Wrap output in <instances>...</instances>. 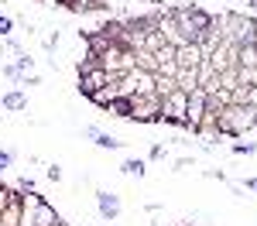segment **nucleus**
<instances>
[{
  "label": "nucleus",
  "mask_w": 257,
  "mask_h": 226,
  "mask_svg": "<svg viewBox=\"0 0 257 226\" xmlns=\"http://www.w3.org/2000/svg\"><path fill=\"white\" fill-rule=\"evenodd\" d=\"M237 69H257V48L254 45H240L237 48Z\"/></svg>",
  "instance_id": "nucleus-12"
},
{
  "label": "nucleus",
  "mask_w": 257,
  "mask_h": 226,
  "mask_svg": "<svg viewBox=\"0 0 257 226\" xmlns=\"http://www.w3.org/2000/svg\"><path fill=\"white\" fill-rule=\"evenodd\" d=\"M0 106H4V110H24V106H28V96H24L21 89H11V93L0 100Z\"/></svg>",
  "instance_id": "nucleus-13"
},
{
  "label": "nucleus",
  "mask_w": 257,
  "mask_h": 226,
  "mask_svg": "<svg viewBox=\"0 0 257 226\" xmlns=\"http://www.w3.org/2000/svg\"><path fill=\"white\" fill-rule=\"evenodd\" d=\"M182 168H192V161H189V158H178V161H175V171H182Z\"/></svg>",
  "instance_id": "nucleus-26"
},
{
  "label": "nucleus",
  "mask_w": 257,
  "mask_h": 226,
  "mask_svg": "<svg viewBox=\"0 0 257 226\" xmlns=\"http://www.w3.org/2000/svg\"><path fill=\"white\" fill-rule=\"evenodd\" d=\"M120 171H123V175H131V178H144V171H148V164L141 161V158H127V161L120 164Z\"/></svg>",
  "instance_id": "nucleus-15"
},
{
  "label": "nucleus",
  "mask_w": 257,
  "mask_h": 226,
  "mask_svg": "<svg viewBox=\"0 0 257 226\" xmlns=\"http://www.w3.org/2000/svg\"><path fill=\"white\" fill-rule=\"evenodd\" d=\"M233 154H240V158H243V154H257V141H240V144H233Z\"/></svg>",
  "instance_id": "nucleus-17"
},
{
  "label": "nucleus",
  "mask_w": 257,
  "mask_h": 226,
  "mask_svg": "<svg viewBox=\"0 0 257 226\" xmlns=\"http://www.w3.org/2000/svg\"><path fill=\"white\" fill-rule=\"evenodd\" d=\"M148 158H151V161H158V158H165V144H155V147L148 151Z\"/></svg>",
  "instance_id": "nucleus-23"
},
{
  "label": "nucleus",
  "mask_w": 257,
  "mask_h": 226,
  "mask_svg": "<svg viewBox=\"0 0 257 226\" xmlns=\"http://www.w3.org/2000/svg\"><path fill=\"white\" fill-rule=\"evenodd\" d=\"M257 127V106H240V103H226L216 113V130L219 137H243L247 130Z\"/></svg>",
  "instance_id": "nucleus-1"
},
{
  "label": "nucleus",
  "mask_w": 257,
  "mask_h": 226,
  "mask_svg": "<svg viewBox=\"0 0 257 226\" xmlns=\"http://www.w3.org/2000/svg\"><path fill=\"white\" fill-rule=\"evenodd\" d=\"M24 216H28V202H24V195L18 188L11 202L0 205V226H24Z\"/></svg>",
  "instance_id": "nucleus-7"
},
{
  "label": "nucleus",
  "mask_w": 257,
  "mask_h": 226,
  "mask_svg": "<svg viewBox=\"0 0 257 226\" xmlns=\"http://www.w3.org/2000/svg\"><path fill=\"white\" fill-rule=\"evenodd\" d=\"M175 62H178V69H199L206 62V52H202V45H196V41H185V45L175 48Z\"/></svg>",
  "instance_id": "nucleus-8"
},
{
  "label": "nucleus",
  "mask_w": 257,
  "mask_h": 226,
  "mask_svg": "<svg viewBox=\"0 0 257 226\" xmlns=\"http://www.w3.org/2000/svg\"><path fill=\"white\" fill-rule=\"evenodd\" d=\"M96 209H99V216H103L106 223H113L120 212H123V202H120L117 192H106V188H99V192H96Z\"/></svg>",
  "instance_id": "nucleus-9"
},
{
  "label": "nucleus",
  "mask_w": 257,
  "mask_h": 226,
  "mask_svg": "<svg viewBox=\"0 0 257 226\" xmlns=\"http://www.w3.org/2000/svg\"><path fill=\"white\" fill-rule=\"evenodd\" d=\"M247 188H250V192H257V178H247Z\"/></svg>",
  "instance_id": "nucleus-28"
},
{
  "label": "nucleus",
  "mask_w": 257,
  "mask_h": 226,
  "mask_svg": "<svg viewBox=\"0 0 257 226\" xmlns=\"http://www.w3.org/2000/svg\"><path fill=\"white\" fill-rule=\"evenodd\" d=\"M185 110H189V93L172 89L168 96H161V120L158 123H175V127H185Z\"/></svg>",
  "instance_id": "nucleus-3"
},
{
  "label": "nucleus",
  "mask_w": 257,
  "mask_h": 226,
  "mask_svg": "<svg viewBox=\"0 0 257 226\" xmlns=\"http://www.w3.org/2000/svg\"><path fill=\"white\" fill-rule=\"evenodd\" d=\"M11 31H14V18L0 14V38H11Z\"/></svg>",
  "instance_id": "nucleus-18"
},
{
  "label": "nucleus",
  "mask_w": 257,
  "mask_h": 226,
  "mask_svg": "<svg viewBox=\"0 0 257 226\" xmlns=\"http://www.w3.org/2000/svg\"><path fill=\"white\" fill-rule=\"evenodd\" d=\"M24 223H28V226H59L62 216L55 212V205H48L38 195V199L31 202V216H24Z\"/></svg>",
  "instance_id": "nucleus-6"
},
{
  "label": "nucleus",
  "mask_w": 257,
  "mask_h": 226,
  "mask_svg": "<svg viewBox=\"0 0 257 226\" xmlns=\"http://www.w3.org/2000/svg\"><path fill=\"white\" fill-rule=\"evenodd\" d=\"M99 65H103L110 76H123V72H131V69H134V48H127V45L113 41V45L99 55Z\"/></svg>",
  "instance_id": "nucleus-2"
},
{
  "label": "nucleus",
  "mask_w": 257,
  "mask_h": 226,
  "mask_svg": "<svg viewBox=\"0 0 257 226\" xmlns=\"http://www.w3.org/2000/svg\"><path fill=\"white\" fill-rule=\"evenodd\" d=\"M131 120H138V123H158L161 120V96H158V93L131 96Z\"/></svg>",
  "instance_id": "nucleus-4"
},
{
  "label": "nucleus",
  "mask_w": 257,
  "mask_h": 226,
  "mask_svg": "<svg viewBox=\"0 0 257 226\" xmlns=\"http://www.w3.org/2000/svg\"><path fill=\"white\" fill-rule=\"evenodd\" d=\"M59 226H69V223H59Z\"/></svg>",
  "instance_id": "nucleus-29"
},
{
  "label": "nucleus",
  "mask_w": 257,
  "mask_h": 226,
  "mask_svg": "<svg viewBox=\"0 0 257 226\" xmlns=\"http://www.w3.org/2000/svg\"><path fill=\"white\" fill-rule=\"evenodd\" d=\"M110 79H113V76H110L103 65H96V69H86V72H79V93L89 100V96H96V93H99V89H103Z\"/></svg>",
  "instance_id": "nucleus-5"
},
{
  "label": "nucleus",
  "mask_w": 257,
  "mask_h": 226,
  "mask_svg": "<svg viewBox=\"0 0 257 226\" xmlns=\"http://www.w3.org/2000/svg\"><path fill=\"white\" fill-rule=\"evenodd\" d=\"M106 113H113V117H123V120H131V96H117V100L106 106Z\"/></svg>",
  "instance_id": "nucleus-14"
},
{
  "label": "nucleus",
  "mask_w": 257,
  "mask_h": 226,
  "mask_svg": "<svg viewBox=\"0 0 257 226\" xmlns=\"http://www.w3.org/2000/svg\"><path fill=\"white\" fill-rule=\"evenodd\" d=\"M175 86L182 89V93L192 96V93L199 89V69H178L175 72Z\"/></svg>",
  "instance_id": "nucleus-10"
},
{
  "label": "nucleus",
  "mask_w": 257,
  "mask_h": 226,
  "mask_svg": "<svg viewBox=\"0 0 257 226\" xmlns=\"http://www.w3.org/2000/svg\"><path fill=\"white\" fill-rule=\"evenodd\" d=\"M55 45H59V31H55V35H48V38H45V48H48V52H55Z\"/></svg>",
  "instance_id": "nucleus-25"
},
{
  "label": "nucleus",
  "mask_w": 257,
  "mask_h": 226,
  "mask_svg": "<svg viewBox=\"0 0 257 226\" xmlns=\"http://www.w3.org/2000/svg\"><path fill=\"white\" fill-rule=\"evenodd\" d=\"M45 175H48V182H62V168H59V164H48Z\"/></svg>",
  "instance_id": "nucleus-21"
},
{
  "label": "nucleus",
  "mask_w": 257,
  "mask_h": 226,
  "mask_svg": "<svg viewBox=\"0 0 257 226\" xmlns=\"http://www.w3.org/2000/svg\"><path fill=\"white\" fill-rule=\"evenodd\" d=\"M14 164V151H0V171Z\"/></svg>",
  "instance_id": "nucleus-22"
},
{
  "label": "nucleus",
  "mask_w": 257,
  "mask_h": 226,
  "mask_svg": "<svg viewBox=\"0 0 257 226\" xmlns=\"http://www.w3.org/2000/svg\"><path fill=\"white\" fill-rule=\"evenodd\" d=\"M18 188H21V192H35V178H28V175H24V178L18 182Z\"/></svg>",
  "instance_id": "nucleus-24"
},
{
  "label": "nucleus",
  "mask_w": 257,
  "mask_h": 226,
  "mask_svg": "<svg viewBox=\"0 0 257 226\" xmlns=\"http://www.w3.org/2000/svg\"><path fill=\"white\" fill-rule=\"evenodd\" d=\"M254 48H257V41H254Z\"/></svg>",
  "instance_id": "nucleus-30"
},
{
  "label": "nucleus",
  "mask_w": 257,
  "mask_h": 226,
  "mask_svg": "<svg viewBox=\"0 0 257 226\" xmlns=\"http://www.w3.org/2000/svg\"><path fill=\"white\" fill-rule=\"evenodd\" d=\"M14 65H18L21 72H31V69H35V59H28L24 52H18V62H14Z\"/></svg>",
  "instance_id": "nucleus-19"
},
{
  "label": "nucleus",
  "mask_w": 257,
  "mask_h": 226,
  "mask_svg": "<svg viewBox=\"0 0 257 226\" xmlns=\"http://www.w3.org/2000/svg\"><path fill=\"white\" fill-rule=\"evenodd\" d=\"M93 141H96V147H103V151H117L120 144H123V141H117L113 134H103V130H99V134L93 137Z\"/></svg>",
  "instance_id": "nucleus-16"
},
{
  "label": "nucleus",
  "mask_w": 257,
  "mask_h": 226,
  "mask_svg": "<svg viewBox=\"0 0 257 226\" xmlns=\"http://www.w3.org/2000/svg\"><path fill=\"white\" fill-rule=\"evenodd\" d=\"M41 4H45V7H62L65 0H41Z\"/></svg>",
  "instance_id": "nucleus-27"
},
{
  "label": "nucleus",
  "mask_w": 257,
  "mask_h": 226,
  "mask_svg": "<svg viewBox=\"0 0 257 226\" xmlns=\"http://www.w3.org/2000/svg\"><path fill=\"white\" fill-rule=\"evenodd\" d=\"M117 96H120V89H117V76H113V79L106 82V86H103V89H99L96 96H89V100L96 103V106H103V110H106V106H110V103L117 100Z\"/></svg>",
  "instance_id": "nucleus-11"
},
{
  "label": "nucleus",
  "mask_w": 257,
  "mask_h": 226,
  "mask_svg": "<svg viewBox=\"0 0 257 226\" xmlns=\"http://www.w3.org/2000/svg\"><path fill=\"white\" fill-rule=\"evenodd\" d=\"M4 76H7V79H14L21 86V79H24V72H21L18 65H4Z\"/></svg>",
  "instance_id": "nucleus-20"
}]
</instances>
